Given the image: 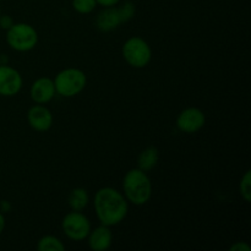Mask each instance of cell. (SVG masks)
<instances>
[{
  "mask_svg": "<svg viewBox=\"0 0 251 251\" xmlns=\"http://www.w3.org/2000/svg\"><path fill=\"white\" fill-rule=\"evenodd\" d=\"M95 208L98 218L104 226H115L127 213V202L124 196L113 188H102L96 193Z\"/></svg>",
  "mask_w": 251,
  "mask_h": 251,
  "instance_id": "6da1fadb",
  "label": "cell"
},
{
  "mask_svg": "<svg viewBox=\"0 0 251 251\" xmlns=\"http://www.w3.org/2000/svg\"><path fill=\"white\" fill-rule=\"evenodd\" d=\"M125 196L134 205H145L152 194V184L147 174L141 169H131L123 180Z\"/></svg>",
  "mask_w": 251,
  "mask_h": 251,
  "instance_id": "7a4b0ae2",
  "label": "cell"
},
{
  "mask_svg": "<svg viewBox=\"0 0 251 251\" xmlns=\"http://www.w3.org/2000/svg\"><path fill=\"white\" fill-rule=\"evenodd\" d=\"M87 78L83 71L78 69H65L56 75L54 80L55 92L63 97H74L85 88Z\"/></svg>",
  "mask_w": 251,
  "mask_h": 251,
  "instance_id": "3957f363",
  "label": "cell"
},
{
  "mask_svg": "<svg viewBox=\"0 0 251 251\" xmlns=\"http://www.w3.org/2000/svg\"><path fill=\"white\" fill-rule=\"evenodd\" d=\"M6 41L12 49L17 51L31 50L38 42V34L27 24H14L7 29Z\"/></svg>",
  "mask_w": 251,
  "mask_h": 251,
  "instance_id": "277c9868",
  "label": "cell"
},
{
  "mask_svg": "<svg viewBox=\"0 0 251 251\" xmlns=\"http://www.w3.org/2000/svg\"><path fill=\"white\" fill-rule=\"evenodd\" d=\"M123 56L129 65L144 68L151 61L152 51L146 41L140 37H132L123 47Z\"/></svg>",
  "mask_w": 251,
  "mask_h": 251,
  "instance_id": "5b68a950",
  "label": "cell"
},
{
  "mask_svg": "<svg viewBox=\"0 0 251 251\" xmlns=\"http://www.w3.org/2000/svg\"><path fill=\"white\" fill-rule=\"evenodd\" d=\"M61 226H63V230L66 237L73 240H77V242L88 237L91 232L90 221L80 211H73L68 213L64 217Z\"/></svg>",
  "mask_w": 251,
  "mask_h": 251,
  "instance_id": "8992f818",
  "label": "cell"
},
{
  "mask_svg": "<svg viewBox=\"0 0 251 251\" xmlns=\"http://www.w3.org/2000/svg\"><path fill=\"white\" fill-rule=\"evenodd\" d=\"M22 87V77L17 70L7 65H0V96L11 97Z\"/></svg>",
  "mask_w": 251,
  "mask_h": 251,
  "instance_id": "52a82bcc",
  "label": "cell"
},
{
  "mask_svg": "<svg viewBox=\"0 0 251 251\" xmlns=\"http://www.w3.org/2000/svg\"><path fill=\"white\" fill-rule=\"evenodd\" d=\"M176 125L186 134H194L205 125V114L198 108H188L178 115Z\"/></svg>",
  "mask_w": 251,
  "mask_h": 251,
  "instance_id": "ba28073f",
  "label": "cell"
},
{
  "mask_svg": "<svg viewBox=\"0 0 251 251\" xmlns=\"http://www.w3.org/2000/svg\"><path fill=\"white\" fill-rule=\"evenodd\" d=\"M29 125L37 131H47L53 124V115L43 105H34L27 114Z\"/></svg>",
  "mask_w": 251,
  "mask_h": 251,
  "instance_id": "9c48e42d",
  "label": "cell"
},
{
  "mask_svg": "<svg viewBox=\"0 0 251 251\" xmlns=\"http://www.w3.org/2000/svg\"><path fill=\"white\" fill-rule=\"evenodd\" d=\"M55 95L54 81L48 77H41L33 82L31 87V97L38 104L48 103Z\"/></svg>",
  "mask_w": 251,
  "mask_h": 251,
  "instance_id": "30bf717a",
  "label": "cell"
},
{
  "mask_svg": "<svg viewBox=\"0 0 251 251\" xmlns=\"http://www.w3.org/2000/svg\"><path fill=\"white\" fill-rule=\"evenodd\" d=\"M88 235H90L88 244H90V248L92 250L104 251L109 249L110 245H112L113 235L108 226H100V227L96 228Z\"/></svg>",
  "mask_w": 251,
  "mask_h": 251,
  "instance_id": "8fae6325",
  "label": "cell"
},
{
  "mask_svg": "<svg viewBox=\"0 0 251 251\" xmlns=\"http://www.w3.org/2000/svg\"><path fill=\"white\" fill-rule=\"evenodd\" d=\"M96 24H97L98 28L103 32H109L112 31V29L117 28V27L122 24V20H120L119 14H118L117 7H105L103 11H100V14H98Z\"/></svg>",
  "mask_w": 251,
  "mask_h": 251,
  "instance_id": "7c38bea8",
  "label": "cell"
},
{
  "mask_svg": "<svg viewBox=\"0 0 251 251\" xmlns=\"http://www.w3.org/2000/svg\"><path fill=\"white\" fill-rule=\"evenodd\" d=\"M159 159V152L157 147L149 146L140 153L137 163H139V169L146 172L151 171L152 168L157 166Z\"/></svg>",
  "mask_w": 251,
  "mask_h": 251,
  "instance_id": "4fadbf2b",
  "label": "cell"
},
{
  "mask_svg": "<svg viewBox=\"0 0 251 251\" xmlns=\"http://www.w3.org/2000/svg\"><path fill=\"white\" fill-rule=\"evenodd\" d=\"M88 203V194L85 189H74L69 195V205L73 211H82Z\"/></svg>",
  "mask_w": 251,
  "mask_h": 251,
  "instance_id": "5bb4252c",
  "label": "cell"
},
{
  "mask_svg": "<svg viewBox=\"0 0 251 251\" xmlns=\"http://www.w3.org/2000/svg\"><path fill=\"white\" fill-rule=\"evenodd\" d=\"M37 249L39 251H64L65 250V245L58 238L47 235V237H43L39 240Z\"/></svg>",
  "mask_w": 251,
  "mask_h": 251,
  "instance_id": "9a60e30c",
  "label": "cell"
},
{
  "mask_svg": "<svg viewBox=\"0 0 251 251\" xmlns=\"http://www.w3.org/2000/svg\"><path fill=\"white\" fill-rule=\"evenodd\" d=\"M117 9H118V14H119L122 22H126L129 21V20H131L132 17H134L135 11H136L134 2L129 1V0L123 2V4L120 5L119 7H117Z\"/></svg>",
  "mask_w": 251,
  "mask_h": 251,
  "instance_id": "2e32d148",
  "label": "cell"
},
{
  "mask_svg": "<svg viewBox=\"0 0 251 251\" xmlns=\"http://www.w3.org/2000/svg\"><path fill=\"white\" fill-rule=\"evenodd\" d=\"M97 6L96 0H73V7L78 14H90Z\"/></svg>",
  "mask_w": 251,
  "mask_h": 251,
  "instance_id": "e0dca14e",
  "label": "cell"
},
{
  "mask_svg": "<svg viewBox=\"0 0 251 251\" xmlns=\"http://www.w3.org/2000/svg\"><path fill=\"white\" fill-rule=\"evenodd\" d=\"M240 194H242L243 199H244L247 202L251 201V176H250V171H248L244 174V176L242 178L240 181Z\"/></svg>",
  "mask_w": 251,
  "mask_h": 251,
  "instance_id": "ac0fdd59",
  "label": "cell"
},
{
  "mask_svg": "<svg viewBox=\"0 0 251 251\" xmlns=\"http://www.w3.org/2000/svg\"><path fill=\"white\" fill-rule=\"evenodd\" d=\"M14 25V20H12L11 16H9V15H0V27H1L2 29H9L10 27Z\"/></svg>",
  "mask_w": 251,
  "mask_h": 251,
  "instance_id": "d6986e66",
  "label": "cell"
},
{
  "mask_svg": "<svg viewBox=\"0 0 251 251\" xmlns=\"http://www.w3.org/2000/svg\"><path fill=\"white\" fill-rule=\"evenodd\" d=\"M230 250H233V251H250V247L248 244H245V243L238 242V243H235L234 245H232V247H230Z\"/></svg>",
  "mask_w": 251,
  "mask_h": 251,
  "instance_id": "ffe728a7",
  "label": "cell"
},
{
  "mask_svg": "<svg viewBox=\"0 0 251 251\" xmlns=\"http://www.w3.org/2000/svg\"><path fill=\"white\" fill-rule=\"evenodd\" d=\"M96 1H97V4L102 5V6L108 7V6H114V5H117L120 0H96Z\"/></svg>",
  "mask_w": 251,
  "mask_h": 251,
  "instance_id": "44dd1931",
  "label": "cell"
},
{
  "mask_svg": "<svg viewBox=\"0 0 251 251\" xmlns=\"http://www.w3.org/2000/svg\"><path fill=\"white\" fill-rule=\"evenodd\" d=\"M4 228H5V218L4 216L0 213V234H1V232L4 230Z\"/></svg>",
  "mask_w": 251,
  "mask_h": 251,
  "instance_id": "7402d4cb",
  "label": "cell"
},
{
  "mask_svg": "<svg viewBox=\"0 0 251 251\" xmlns=\"http://www.w3.org/2000/svg\"><path fill=\"white\" fill-rule=\"evenodd\" d=\"M0 15H1V11H0Z\"/></svg>",
  "mask_w": 251,
  "mask_h": 251,
  "instance_id": "603a6c76",
  "label": "cell"
}]
</instances>
